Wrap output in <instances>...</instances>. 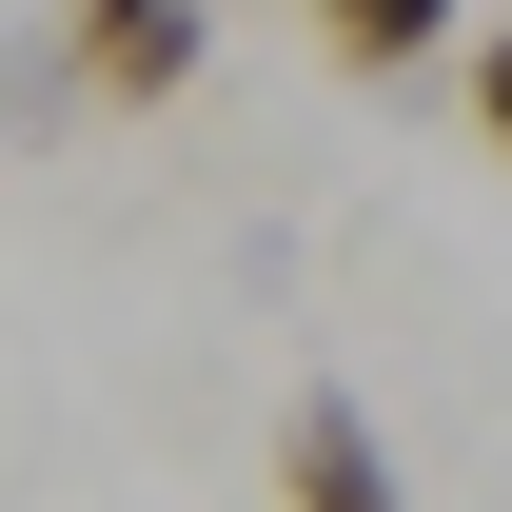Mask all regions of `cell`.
<instances>
[{"label": "cell", "mask_w": 512, "mask_h": 512, "mask_svg": "<svg viewBox=\"0 0 512 512\" xmlns=\"http://www.w3.org/2000/svg\"><path fill=\"white\" fill-rule=\"evenodd\" d=\"M197 40H217V0H60V79L99 99V119L197 99Z\"/></svg>", "instance_id": "6da1fadb"}, {"label": "cell", "mask_w": 512, "mask_h": 512, "mask_svg": "<svg viewBox=\"0 0 512 512\" xmlns=\"http://www.w3.org/2000/svg\"><path fill=\"white\" fill-rule=\"evenodd\" d=\"M276 512H394V434H375L335 375L276 414Z\"/></svg>", "instance_id": "7a4b0ae2"}, {"label": "cell", "mask_w": 512, "mask_h": 512, "mask_svg": "<svg viewBox=\"0 0 512 512\" xmlns=\"http://www.w3.org/2000/svg\"><path fill=\"white\" fill-rule=\"evenodd\" d=\"M316 40H335V79H414L453 40V0H316Z\"/></svg>", "instance_id": "3957f363"}, {"label": "cell", "mask_w": 512, "mask_h": 512, "mask_svg": "<svg viewBox=\"0 0 512 512\" xmlns=\"http://www.w3.org/2000/svg\"><path fill=\"white\" fill-rule=\"evenodd\" d=\"M473 138H493V158H512V20H493V40H473Z\"/></svg>", "instance_id": "277c9868"}]
</instances>
